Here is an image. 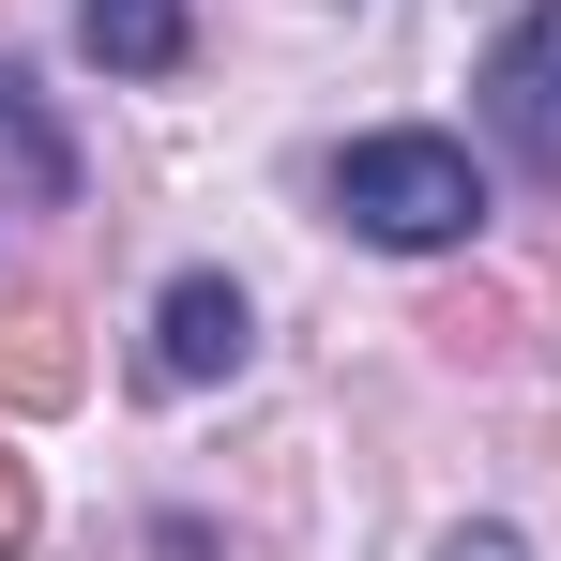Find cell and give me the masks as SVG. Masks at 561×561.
Listing matches in <instances>:
<instances>
[{"instance_id":"6da1fadb","label":"cell","mask_w":561,"mask_h":561,"mask_svg":"<svg viewBox=\"0 0 561 561\" xmlns=\"http://www.w3.org/2000/svg\"><path fill=\"white\" fill-rule=\"evenodd\" d=\"M334 213L365 243H394V259H440V243L485 228V168H470L456 137H350L334 152Z\"/></svg>"},{"instance_id":"7a4b0ae2","label":"cell","mask_w":561,"mask_h":561,"mask_svg":"<svg viewBox=\"0 0 561 561\" xmlns=\"http://www.w3.org/2000/svg\"><path fill=\"white\" fill-rule=\"evenodd\" d=\"M485 122H501V152L561 183V0H531L501 46H485Z\"/></svg>"},{"instance_id":"3957f363","label":"cell","mask_w":561,"mask_h":561,"mask_svg":"<svg viewBox=\"0 0 561 561\" xmlns=\"http://www.w3.org/2000/svg\"><path fill=\"white\" fill-rule=\"evenodd\" d=\"M243 365V288L228 274H168V304H152V379L168 394H197V379Z\"/></svg>"},{"instance_id":"277c9868","label":"cell","mask_w":561,"mask_h":561,"mask_svg":"<svg viewBox=\"0 0 561 561\" xmlns=\"http://www.w3.org/2000/svg\"><path fill=\"white\" fill-rule=\"evenodd\" d=\"M106 77H183V0H77Z\"/></svg>"},{"instance_id":"5b68a950","label":"cell","mask_w":561,"mask_h":561,"mask_svg":"<svg viewBox=\"0 0 561 561\" xmlns=\"http://www.w3.org/2000/svg\"><path fill=\"white\" fill-rule=\"evenodd\" d=\"M0 394H31V410H61V394H77V350H61V319H15V334H0Z\"/></svg>"},{"instance_id":"8992f818","label":"cell","mask_w":561,"mask_h":561,"mask_svg":"<svg viewBox=\"0 0 561 561\" xmlns=\"http://www.w3.org/2000/svg\"><path fill=\"white\" fill-rule=\"evenodd\" d=\"M0 547H31V470H15V440H0Z\"/></svg>"},{"instance_id":"52a82bcc","label":"cell","mask_w":561,"mask_h":561,"mask_svg":"<svg viewBox=\"0 0 561 561\" xmlns=\"http://www.w3.org/2000/svg\"><path fill=\"white\" fill-rule=\"evenodd\" d=\"M440 561H531V547H516V531H456Z\"/></svg>"}]
</instances>
